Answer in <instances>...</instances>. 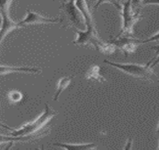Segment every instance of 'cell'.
Returning <instances> with one entry per match:
<instances>
[{
	"mask_svg": "<svg viewBox=\"0 0 159 150\" xmlns=\"http://www.w3.org/2000/svg\"><path fill=\"white\" fill-rule=\"evenodd\" d=\"M83 17L84 18L86 30H77V37L73 41L74 44L78 46H93L102 53L109 55L116 51V47L111 43H105L99 38L98 34L95 30L93 15L89 9L82 11Z\"/></svg>",
	"mask_w": 159,
	"mask_h": 150,
	"instance_id": "obj_2",
	"label": "cell"
},
{
	"mask_svg": "<svg viewBox=\"0 0 159 150\" xmlns=\"http://www.w3.org/2000/svg\"><path fill=\"white\" fill-rule=\"evenodd\" d=\"M63 20L61 17L49 18L41 16L37 12L32 11L31 10H26V15L22 20L18 22L19 27L23 26L25 25L34 24H51V23H62Z\"/></svg>",
	"mask_w": 159,
	"mask_h": 150,
	"instance_id": "obj_7",
	"label": "cell"
},
{
	"mask_svg": "<svg viewBox=\"0 0 159 150\" xmlns=\"http://www.w3.org/2000/svg\"><path fill=\"white\" fill-rule=\"evenodd\" d=\"M159 64V54L158 56H156V57H155L154 58H152V60L149 61V62L147 63V66H149L150 68H154L155 66H156L157 65Z\"/></svg>",
	"mask_w": 159,
	"mask_h": 150,
	"instance_id": "obj_16",
	"label": "cell"
},
{
	"mask_svg": "<svg viewBox=\"0 0 159 150\" xmlns=\"http://www.w3.org/2000/svg\"><path fill=\"white\" fill-rule=\"evenodd\" d=\"M116 48L123 52L125 57L132 54L136 51L138 44H141V41L134 37H127V36H120L116 37L113 40L110 41Z\"/></svg>",
	"mask_w": 159,
	"mask_h": 150,
	"instance_id": "obj_8",
	"label": "cell"
},
{
	"mask_svg": "<svg viewBox=\"0 0 159 150\" xmlns=\"http://www.w3.org/2000/svg\"><path fill=\"white\" fill-rule=\"evenodd\" d=\"M59 9L64 12L70 26L75 27L77 30H83L82 26L85 25L84 18L75 5V1L62 2Z\"/></svg>",
	"mask_w": 159,
	"mask_h": 150,
	"instance_id": "obj_5",
	"label": "cell"
},
{
	"mask_svg": "<svg viewBox=\"0 0 159 150\" xmlns=\"http://www.w3.org/2000/svg\"><path fill=\"white\" fill-rule=\"evenodd\" d=\"M158 150H159V149H158Z\"/></svg>",
	"mask_w": 159,
	"mask_h": 150,
	"instance_id": "obj_23",
	"label": "cell"
},
{
	"mask_svg": "<svg viewBox=\"0 0 159 150\" xmlns=\"http://www.w3.org/2000/svg\"><path fill=\"white\" fill-rule=\"evenodd\" d=\"M85 77L86 80H93L99 83L106 82V79L101 74V68L98 66H93L90 67Z\"/></svg>",
	"mask_w": 159,
	"mask_h": 150,
	"instance_id": "obj_12",
	"label": "cell"
},
{
	"mask_svg": "<svg viewBox=\"0 0 159 150\" xmlns=\"http://www.w3.org/2000/svg\"><path fill=\"white\" fill-rule=\"evenodd\" d=\"M35 150H45L44 146V145H42V146H41V147L40 148V149H36Z\"/></svg>",
	"mask_w": 159,
	"mask_h": 150,
	"instance_id": "obj_21",
	"label": "cell"
},
{
	"mask_svg": "<svg viewBox=\"0 0 159 150\" xmlns=\"http://www.w3.org/2000/svg\"><path fill=\"white\" fill-rule=\"evenodd\" d=\"M23 142V137H14L12 136H5L0 134V145L3 143H9L11 142Z\"/></svg>",
	"mask_w": 159,
	"mask_h": 150,
	"instance_id": "obj_14",
	"label": "cell"
},
{
	"mask_svg": "<svg viewBox=\"0 0 159 150\" xmlns=\"http://www.w3.org/2000/svg\"><path fill=\"white\" fill-rule=\"evenodd\" d=\"M53 146L61 147L65 150H98L97 146L94 143H54Z\"/></svg>",
	"mask_w": 159,
	"mask_h": 150,
	"instance_id": "obj_10",
	"label": "cell"
},
{
	"mask_svg": "<svg viewBox=\"0 0 159 150\" xmlns=\"http://www.w3.org/2000/svg\"><path fill=\"white\" fill-rule=\"evenodd\" d=\"M153 41H158L159 42V32L155 34L154 35L151 36L149 39L144 40V41H141V44H146V43L149 42H153Z\"/></svg>",
	"mask_w": 159,
	"mask_h": 150,
	"instance_id": "obj_15",
	"label": "cell"
},
{
	"mask_svg": "<svg viewBox=\"0 0 159 150\" xmlns=\"http://www.w3.org/2000/svg\"><path fill=\"white\" fill-rule=\"evenodd\" d=\"M152 49L155 51V57H156V56H158L159 54V43H158V44L155 45V46H153Z\"/></svg>",
	"mask_w": 159,
	"mask_h": 150,
	"instance_id": "obj_19",
	"label": "cell"
},
{
	"mask_svg": "<svg viewBox=\"0 0 159 150\" xmlns=\"http://www.w3.org/2000/svg\"><path fill=\"white\" fill-rule=\"evenodd\" d=\"M9 101L12 103L20 102L23 99V94L17 90H12L8 93Z\"/></svg>",
	"mask_w": 159,
	"mask_h": 150,
	"instance_id": "obj_13",
	"label": "cell"
},
{
	"mask_svg": "<svg viewBox=\"0 0 159 150\" xmlns=\"http://www.w3.org/2000/svg\"><path fill=\"white\" fill-rule=\"evenodd\" d=\"M58 114V112L52 109L48 104H45L44 111L33 122L25 124L18 129H12L8 126L1 123L0 126L11 131L10 136L14 137H23L25 142L35 139L42 138L46 136L50 131V126L48 123L54 116Z\"/></svg>",
	"mask_w": 159,
	"mask_h": 150,
	"instance_id": "obj_1",
	"label": "cell"
},
{
	"mask_svg": "<svg viewBox=\"0 0 159 150\" xmlns=\"http://www.w3.org/2000/svg\"><path fill=\"white\" fill-rule=\"evenodd\" d=\"M11 3V1H0V14L2 18V25L0 28V44L9 32L19 27L18 23L14 22L10 17L9 10Z\"/></svg>",
	"mask_w": 159,
	"mask_h": 150,
	"instance_id": "obj_6",
	"label": "cell"
},
{
	"mask_svg": "<svg viewBox=\"0 0 159 150\" xmlns=\"http://www.w3.org/2000/svg\"><path fill=\"white\" fill-rule=\"evenodd\" d=\"M74 76H70V77H61L60 79L58 80L57 85V89H56L55 93H54L53 100L54 102H57L59 99V96L65 90L68 88L71 82V79Z\"/></svg>",
	"mask_w": 159,
	"mask_h": 150,
	"instance_id": "obj_11",
	"label": "cell"
},
{
	"mask_svg": "<svg viewBox=\"0 0 159 150\" xmlns=\"http://www.w3.org/2000/svg\"><path fill=\"white\" fill-rule=\"evenodd\" d=\"M122 26L120 33L117 37L127 36L134 37V26L137 21L142 17L140 7L135 8L134 2L132 1L122 2Z\"/></svg>",
	"mask_w": 159,
	"mask_h": 150,
	"instance_id": "obj_4",
	"label": "cell"
},
{
	"mask_svg": "<svg viewBox=\"0 0 159 150\" xmlns=\"http://www.w3.org/2000/svg\"><path fill=\"white\" fill-rule=\"evenodd\" d=\"M141 5H159V1H142L140 2Z\"/></svg>",
	"mask_w": 159,
	"mask_h": 150,
	"instance_id": "obj_18",
	"label": "cell"
},
{
	"mask_svg": "<svg viewBox=\"0 0 159 150\" xmlns=\"http://www.w3.org/2000/svg\"><path fill=\"white\" fill-rule=\"evenodd\" d=\"M133 147V139L131 137H129L126 142L125 146L123 150H132Z\"/></svg>",
	"mask_w": 159,
	"mask_h": 150,
	"instance_id": "obj_17",
	"label": "cell"
},
{
	"mask_svg": "<svg viewBox=\"0 0 159 150\" xmlns=\"http://www.w3.org/2000/svg\"><path fill=\"white\" fill-rule=\"evenodd\" d=\"M156 134H158V136H159V124H158V128H157V130H156Z\"/></svg>",
	"mask_w": 159,
	"mask_h": 150,
	"instance_id": "obj_22",
	"label": "cell"
},
{
	"mask_svg": "<svg viewBox=\"0 0 159 150\" xmlns=\"http://www.w3.org/2000/svg\"><path fill=\"white\" fill-rule=\"evenodd\" d=\"M14 142H11V143H9L8 145L5 148L4 150H11V149L12 146H14Z\"/></svg>",
	"mask_w": 159,
	"mask_h": 150,
	"instance_id": "obj_20",
	"label": "cell"
},
{
	"mask_svg": "<svg viewBox=\"0 0 159 150\" xmlns=\"http://www.w3.org/2000/svg\"><path fill=\"white\" fill-rule=\"evenodd\" d=\"M104 63L109 65L113 68H117L124 73L131 75L135 78L151 83H159V75L153 71L149 66L134 64V63H118L108 60H104Z\"/></svg>",
	"mask_w": 159,
	"mask_h": 150,
	"instance_id": "obj_3",
	"label": "cell"
},
{
	"mask_svg": "<svg viewBox=\"0 0 159 150\" xmlns=\"http://www.w3.org/2000/svg\"><path fill=\"white\" fill-rule=\"evenodd\" d=\"M41 70L34 67L0 66V75L11 73H39Z\"/></svg>",
	"mask_w": 159,
	"mask_h": 150,
	"instance_id": "obj_9",
	"label": "cell"
}]
</instances>
